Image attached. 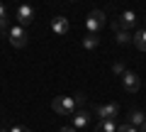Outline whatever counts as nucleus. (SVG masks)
Segmentation results:
<instances>
[{"instance_id": "obj_1", "label": "nucleus", "mask_w": 146, "mask_h": 132, "mask_svg": "<svg viewBox=\"0 0 146 132\" xmlns=\"http://www.w3.org/2000/svg\"><path fill=\"white\" fill-rule=\"evenodd\" d=\"M83 103H85L83 95H56L51 101V108L58 115H73V113H78V108Z\"/></svg>"}, {"instance_id": "obj_2", "label": "nucleus", "mask_w": 146, "mask_h": 132, "mask_svg": "<svg viewBox=\"0 0 146 132\" xmlns=\"http://www.w3.org/2000/svg\"><path fill=\"white\" fill-rule=\"evenodd\" d=\"M136 22H139L136 12H134V10H124V12L119 15V20H115V22H112V29H115V32H122V29L131 32V29L136 27Z\"/></svg>"}, {"instance_id": "obj_3", "label": "nucleus", "mask_w": 146, "mask_h": 132, "mask_svg": "<svg viewBox=\"0 0 146 132\" xmlns=\"http://www.w3.org/2000/svg\"><path fill=\"white\" fill-rule=\"evenodd\" d=\"M95 120H115L117 113H119V105L117 103H105V105H93L90 108Z\"/></svg>"}, {"instance_id": "obj_4", "label": "nucleus", "mask_w": 146, "mask_h": 132, "mask_svg": "<svg viewBox=\"0 0 146 132\" xmlns=\"http://www.w3.org/2000/svg\"><path fill=\"white\" fill-rule=\"evenodd\" d=\"M7 39H10V44L15 49H25L27 42H29V37H27V29L20 25H10V29H7Z\"/></svg>"}, {"instance_id": "obj_5", "label": "nucleus", "mask_w": 146, "mask_h": 132, "mask_svg": "<svg viewBox=\"0 0 146 132\" xmlns=\"http://www.w3.org/2000/svg\"><path fill=\"white\" fill-rule=\"evenodd\" d=\"M105 12L102 10H93V12H88V17H85V29L90 32V34H98L100 29L105 27Z\"/></svg>"}, {"instance_id": "obj_6", "label": "nucleus", "mask_w": 146, "mask_h": 132, "mask_svg": "<svg viewBox=\"0 0 146 132\" xmlns=\"http://www.w3.org/2000/svg\"><path fill=\"white\" fill-rule=\"evenodd\" d=\"M15 20H17V25H20V27H25V29H27V27L34 22V7L27 5V3L17 5L15 7Z\"/></svg>"}, {"instance_id": "obj_7", "label": "nucleus", "mask_w": 146, "mask_h": 132, "mask_svg": "<svg viewBox=\"0 0 146 132\" xmlns=\"http://www.w3.org/2000/svg\"><path fill=\"white\" fill-rule=\"evenodd\" d=\"M122 88H124L127 93H136V90L141 88V78L134 74V71H127V74L122 76Z\"/></svg>"}, {"instance_id": "obj_8", "label": "nucleus", "mask_w": 146, "mask_h": 132, "mask_svg": "<svg viewBox=\"0 0 146 132\" xmlns=\"http://www.w3.org/2000/svg\"><path fill=\"white\" fill-rule=\"evenodd\" d=\"M93 122V113L90 110H78V113H73V130H85V127Z\"/></svg>"}, {"instance_id": "obj_9", "label": "nucleus", "mask_w": 146, "mask_h": 132, "mask_svg": "<svg viewBox=\"0 0 146 132\" xmlns=\"http://www.w3.org/2000/svg\"><path fill=\"white\" fill-rule=\"evenodd\" d=\"M144 122H146V113L141 110V108H131L129 115H127V125H131L134 130H139Z\"/></svg>"}, {"instance_id": "obj_10", "label": "nucleus", "mask_w": 146, "mask_h": 132, "mask_svg": "<svg viewBox=\"0 0 146 132\" xmlns=\"http://www.w3.org/2000/svg\"><path fill=\"white\" fill-rule=\"evenodd\" d=\"M51 29L56 32V34H68V32H71V22H68V17L56 15V17L51 20Z\"/></svg>"}, {"instance_id": "obj_11", "label": "nucleus", "mask_w": 146, "mask_h": 132, "mask_svg": "<svg viewBox=\"0 0 146 132\" xmlns=\"http://www.w3.org/2000/svg\"><path fill=\"white\" fill-rule=\"evenodd\" d=\"M131 42H134V47L139 49V52H146V29H136L134 37H131Z\"/></svg>"}, {"instance_id": "obj_12", "label": "nucleus", "mask_w": 146, "mask_h": 132, "mask_svg": "<svg viewBox=\"0 0 146 132\" xmlns=\"http://www.w3.org/2000/svg\"><path fill=\"white\" fill-rule=\"evenodd\" d=\"M95 132H117V125H115V120H98Z\"/></svg>"}, {"instance_id": "obj_13", "label": "nucleus", "mask_w": 146, "mask_h": 132, "mask_svg": "<svg viewBox=\"0 0 146 132\" xmlns=\"http://www.w3.org/2000/svg\"><path fill=\"white\" fill-rule=\"evenodd\" d=\"M98 44H100L98 34H90V32H88V34H85V37H83V47L88 49V52H93V49L98 47Z\"/></svg>"}, {"instance_id": "obj_14", "label": "nucleus", "mask_w": 146, "mask_h": 132, "mask_svg": "<svg viewBox=\"0 0 146 132\" xmlns=\"http://www.w3.org/2000/svg\"><path fill=\"white\" fill-rule=\"evenodd\" d=\"M131 42V34L127 29H122V32H117V44H129Z\"/></svg>"}, {"instance_id": "obj_15", "label": "nucleus", "mask_w": 146, "mask_h": 132, "mask_svg": "<svg viewBox=\"0 0 146 132\" xmlns=\"http://www.w3.org/2000/svg\"><path fill=\"white\" fill-rule=\"evenodd\" d=\"M112 74H117V76H124V74H127L124 64H122V61H115V64H112Z\"/></svg>"}, {"instance_id": "obj_16", "label": "nucleus", "mask_w": 146, "mask_h": 132, "mask_svg": "<svg viewBox=\"0 0 146 132\" xmlns=\"http://www.w3.org/2000/svg\"><path fill=\"white\" fill-rule=\"evenodd\" d=\"M7 15H10L7 5H5V3H0V20H7Z\"/></svg>"}, {"instance_id": "obj_17", "label": "nucleus", "mask_w": 146, "mask_h": 132, "mask_svg": "<svg viewBox=\"0 0 146 132\" xmlns=\"http://www.w3.org/2000/svg\"><path fill=\"white\" fill-rule=\"evenodd\" d=\"M117 132H139V130H134L131 125H127V122H124V125H119V127H117Z\"/></svg>"}, {"instance_id": "obj_18", "label": "nucleus", "mask_w": 146, "mask_h": 132, "mask_svg": "<svg viewBox=\"0 0 146 132\" xmlns=\"http://www.w3.org/2000/svg\"><path fill=\"white\" fill-rule=\"evenodd\" d=\"M10 132H29V130L25 125H15V127H10Z\"/></svg>"}, {"instance_id": "obj_19", "label": "nucleus", "mask_w": 146, "mask_h": 132, "mask_svg": "<svg viewBox=\"0 0 146 132\" xmlns=\"http://www.w3.org/2000/svg\"><path fill=\"white\" fill-rule=\"evenodd\" d=\"M58 132H76V130H73V127H61Z\"/></svg>"}, {"instance_id": "obj_20", "label": "nucleus", "mask_w": 146, "mask_h": 132, "mask_svg": "<svg viewBox=\"0 0 146 132\" xmlns=\"http://www.w3.org/2000/svg\"><path fill=\"white\" fill-rule=\"evenodd\" d=\"M139 132H146V122H144V125H141V127H139Z\"/></svg>"}, {"instance_id": "obj_21", "label": "nucleus", "mask_w": 146, "mask_h": 132, "mask_svg": "<svg viewBox=\"0 0 146 132\" xmlns=\"http://www.w3.org/2000/svg\"><path fill=\"white\" fill-rule=\"evenodd\" d=\"M0 132H10V127H0Z\"/></svg>"}]
</instances>
